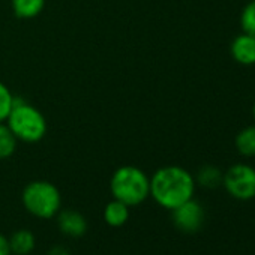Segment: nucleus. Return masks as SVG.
Returning a JSON list of instances; mask_svg holds the SVG:
<instances>
[{
	"label": "nucleus",
	"mask_w": 255,
	"mask_h": 255,
	"mask_svg": "<svg viewBox=\"0 0 255 255\" xmlns=\"http://www.w3.org/2000/svg\"><path fill=\"white\" fill-rule=\"evenodd\" d=\"M6 122L17 140L26 143H36L42 140L47 132V122L42 113L18 98H15Z\"/></svg>",
	"instance_id": "obj_3"
},
{
	"label": "nucleus",
	"mask_w": 255,
	"mask_h": 255,
	"mask_svg": "<svg viewBox=\"0 0 255 255\" xmlns=\"http://www.w3.org/2000/svg\"><path fill=\"white\" fill-rule=\"evenodd\" d=\"M236 149L240 155L252 158L255 156V125L246 126L236 135Z\"/></svg>",
	"instance_id": "obj_11"
},
{
	"label": "nucleus",
	"mask_w": 255,
	"mask_h": 255,
	"mask_svg": "<svg viewBox=\"0 0 255 255\" xmlns=\"http://www.w3.org/2000/svg\"><path fill=\"white\" fill-rule=\"evenodd\" d=\"M240 27L243 33H248L255 38V0H251L242 9Z\"/></svg>",
	"instance_id": "obj_15"
},
{
	"label": "nucleus",
	"mask_w": 255,
	"mask_h": 255,
	"mask_svg": "<svg viewBox=\"0 0 255 255\" xmlns=\"http://www.w3.org/2000/svg\"><path fill=\"white\" fill-rule=\"evenodd\" d=\"M222 185L234 200L249 201L255 198V168L248 164H234L225 171Z\"/></svg>",
	"instance_id": "obj_5"
},
{
	"label": "nucleus",
	"mask_w": 255,
	"mask_h": 255,
	"mask_svg": "<svg viewBox=\"0 0 255 255\" xmlns=\"http://www.w3.org/2000/svg\"><path fill=\"white\" fill-rule=\"evenodd\" d=\"M57 228L62 234L71 237V239H80L86 234L89 224L86 216L74 209H60L56 215Z\"/></svg>",
	"instance_id": "obj_7"
},
{
	"label": "nucleus",
	"mask_w": 255,
	"mask_h": 255,
	"mask_svg": "<svg viewBox=\"0 0 255 255\" xmlns=\"http://www.w3.org/2000/svg\"><path fill=\"white\" fill-rule=\"evenodd\" d=\"M17 149V137L12 134L8 125L0 123V159H6L14 155Z\"/></svg>",
	"instance_id": "obj_14"
},
{
	"label": "nucleus",
	"mask_w": 255,
	"mask_h": 255,
	"mask_svg": "<svg viewBox=\"0 0 255 255\" xmlns=\"http://www.w3.org/2000/svg\"><path fill=\"white\" fill-rule=\"evenodd\" d=\"M222 177H224V173L218 167L204 165L198 170L195 183H200L203 188H207V189H215L219 185H222Z\"/></svg>",
	"instance_id": "obj_12"
},
{
	"label": "nucleus",
	"mask_w": 255,
	"mask_h": 255,
	"mask_svg": "<svg viewBox=\"0 0 255 255\" xmlns=\"http://www.w3.org/2000/svg\"><path fill=\"white\" fill-rule=\"evenodd\" d=\"M45 0H12V8L20 18H35L44 9Z\"/></svg>",
	"instance_id": "obj_13"
},
{
	"label": "nucleus",
	"mask_w": 255,
	"mask_h": 255,
	"mask_svg": "<svg viewBox=\"0 0 255 255\" xmlns=\"http://www.w3.org/2000/svg\"><path fill=\"white\" fill-rule=\"evenodd\" d=\"M47 255H71V252L63 245H54V246L50 248V251H48Z\"/></svg>",
	"instance_id": "obj_18"
},
{
	"label": "nucleus",
	"mask_w": 255,
	"mask_h": 255,
	"mask_svg": "<svg viewBox=\"0 0 255 255\" xmlns=\"http://www.w3.org/2000/svg\"><path fill=\"white\" fill-rule=\"evenodd\" d=\"M9 248H11V254L15 255H29L33 252L35 246H36V237L30 230L21 228L14 231L9 237Z\"/></svg>",
	"instance_id": "obj_9"
},
{
	"label": "nucleus",
	"mask_w": 255,
	"mask_h": 255,
	"mask_svg": "<svg viewBox=\"0 0 255 255\" xmlns=\"http://www.w3.org/2000/svg\"><path fill=\"white\" fill-rule=\"evenodd\" d=\"M129 219V206L119 200H111L104 207V221L108 227L120 228Z\"/></svg>",
	"instance_id": "obj_10"
},
{
	"label": "nucleus",
	"mask_w": 255,
	"mask_h": 255,
	"mask_svg": "<svg viewBox=\"0 0 255 255\" xmlns=\"http://www.w3.org/2000/svg\"><path fill=\"white\" fill-rule=\"evenodd\" d=\"M252 116H254V120H255V104H254V107H252Z\"/></svg>",
	"instance_id": "obj_19"
},
{
	"label": "nucleus",
	"mask_w": 255,
	"mask_h": 255,
	"mask_svg": "<svg viewBox=\"0 0 255 255\" xmlns=\"http://www.w3.org/2000/svg\"><path fill=\"white\" fill-rule=\"evenodd\" d=\"M15 98L12 96L11 90L0 81V123L5 122L12 110Z\"/></svg>",
	"instance_id": "obj_16"
},
{
	"label": "nucleus",
	"mask_w": 255,
	"mask_h": 255,
	"mask_svg": "<svg viewBox=\"0 0 255 255\" xmlns=\"http://www.w3.org/2000/svg\"><path fill=\"white\" fill-rule=\"evenodd\" d=\"M171 218L176 228L191 234V233H197L203 227L206 219V212L204 207L197 200L191 198L183 204L177 206L176 209H173Z\"/></svg>",
	"instance_id": "obj_6"
},
{
	"label": "nucleus",
	"mask_w": 255,
	"mask_h": 255,
	"mask_svg": "<svg viewBox=\"0 0 255 255\" xmlns=\"http://www.w3.org/2000/svg\"><path fill=\"white\" fill-rule=\"evenodd\" d=\"M195 179L179 165H167L150 177V197L164 209L173 210L194 198Z\"/></svg>",
	"instance_id": "obj_1"
},
{
	"label": "nucleus",
	"mask_w": 255,
	"mask_h": 255,
	"mask_svg": "<svg viewBox=\"0 0 255 255\" xmlns=\"http://www.w3.org/2000/svg\"><path fill=\"white\" fill-rule=\"evenodd\" d=\"M230 53L231 57L243 66L255 65V38L242 32L233 39Z\"/></svg>",
	"instance_id": "obj_8"
},
{
	"label": "nucleus",
	"mask_w": 255,
	"mask_h": 255,
	"mask_svg": "<svg viewBox=\"0 0 255 255\" xmlns=\"http://www.w3.org/2000/svg\"><path fill=\"white\" fill-rule=\"evenodd\" d=\"M0 255H11L9 240L5 234L0 233Z\"/></svg>",
	"instance_id": "obj_17"
},
{
	"label": "nucleus",
	"mask_w": 255,
	"mask_h": 255,
	"mask_svg": "<svg viewBox=\"0 0 255 255\" xmlns=\"http://www.w3.org/2000/svg\"><path fill=\"white\" fill-rule=\"evenodd\" d=\"M21 201L24 209L35 218H56L62 209V195L56 185L47 180H33L23 189Z\"/></svg>",
	"instance_id": "obj_4"
},
{
	"label": "nucleus",
	"mask_w": 255,
	"mask_h": 255,
	"mask_svg": "<svg viewBox=\"0 0 255 255\" xmlns=\"http://www.w3.org/2000/svg\"><path fill=\"white\" fill-rule=\"evenodd\" d=\"M110 191L114 200L126 206H138L150 197V177L134 165L117 168L110 180Z\"/></svg>",
	"instance_id": "obj_2"
}]
</instances>
